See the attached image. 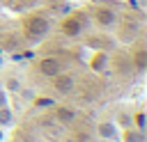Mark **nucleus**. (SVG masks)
Masks as SVG:
<instances>
[{"instance_id": "obj_1", "label": "nucleus", "mask_w": 147, "mask_h": 142, "mask_svg": "<svg viewBox=\"0 0 147 142\" xmlns=\"http://www.w3.org/2000/svg\"><path fill=\"white\" fill-rule=\"evenodd\" d=\"M48 30H51V23H48V18L41 16V14L30 16V18L25 21V37H28L30 41H39V39H44V37L48 34Z\"/></svg>"}, {"instance_id": "obj_2", "label": "nucleus", "mask_w": 147, "mask_h": 142, "mask_svg": "<svg viewBox=\"0 0 147 142\" xmlns=\"http://www.w3.org/2000/svg\"><path fill=\"white\" fill-rule=\"evenodd\" d=\"M140 34V23L138 21H124L119 27H117V41L119 44H133Z\"/></svg>"}, {"instance_id": "obj_3", "label": "nucleus", "mask_w": 147, "mask_h": 142, "mask_svg": "<svg viewBox=\"0 0 147 142\" xmlns=\"http://www.w3.org/2000/svg\"><path fill=\"white\" fill-rule=\"evenodd\" d=\"M94 23L99 27H113L117 23V14L110 7H96L94 9Z\"/></svg>"}, {"instance_id": "obj_4", "label": "nucleus", "mask_w": 147, "mask_h": 142, "mask_svg": "<svg viewBox=\"0 0 147 142\" xmlns=\"http://www.w3.org/2000/svg\"><path fill=\"white\" fill-rule=\"evenodd\" d=\"M74 85H76V80H74V76L71 73H55L53 76V89L57 92V94H71L74 92Z\"/></svg>"}, {"instance_id": "obj_5", "label": "nucleus", "mask_w": 147, "mask_h": 142, "mask_svg": "<svg viewBox=\"0 0 147 142\" xmlns=\"http://www.w3.org/2000/svg\"><path fill=\"white\" fill-rule=\"evenodd\" d=\"M96 133H99V137L106 140V142H117V140H119V126H117L115 121H101V124L96 126Z\"/></svg>"}, {"instance_id": "obj_6", "label": "nucleus", "mask_w": 147, "mask_h": 142, "mask_svg": "<svg viewBox=\"0 0 147 142\" xmlns=\"http://www.w3.org/2000/svg\"><path fill=\"white\" fill-rule=\"evenodd\" d=\"M37 69H39V73H41V76L53 78L55 73H60V71H62V64H60V60H55V57H41V60H39V64H37Z\"/></svg>"}, {"instance_id": "obj_7", "label": "nucleus", "mask_w": 147, "mask_h": 142, "mask_svg": "<svg viewBox=\"0 0 147 142\" xmlns=\"http://www.w3.org/2000/svg\"><path fill=\"white\" fill-rule=\"evenodd\" d=\"M62 32H64L67 37H78V34L83 32L80 18H78V16H67V18L62 21Z\"/></svg>"}, {"instance_id": "obj_8", "label": "nucleus", "mask_w": 147, "mask_h": 142, "mask_svg": "<svg viewBox=\"0 0 147 142\" xmlns=\"http://www.w3.org/2000/svg\"><path fill=\"white\" fill-rule=\"evenodd\" d=\"M74 119H76L74 108H69V105H57L55 108V121L60 126H69V124H74Z\"/></svg>"}, {"instance_id": "obj_9", "label": "nucleus", "mask_w": 147, "mask_h": 142, "mask_svg": "<svg viewBox=\"0 0 147 142\" xmlns=\"http://www.w3.org/2000/svg\"><path fill=\"white\" fill-rule=\"evenodd\" d=\"M131 66H133L138 73H142V71L147 69V50H145V48H138V50L133 53V62H131Z\"/></svg>"}, {"instance_id": "obj_10", "label": "nucleus", "mask_w": 147, "mask_h": 142, "mask_svg": "<svg viewBox=\"0 0 147 142\" xmlns=\"http://www.w3.org/2000/svg\"><path fill=\"white\" fill-rule=\"evenodd\" d=\"M110 64H113V71H117V73H129V69H131V60L124 55H115L110 60Z\"/></svg>"}, {"instance_id": "obj_11", "label": "nucleus", "mask_w": 147, "mask_h": 142, "mask_svg": "<svg viewBox=\"0 0 147 142\" xmlns=\"http://www.w3.org/2000/svg\"><path fill=\"white\" fill-rule=\"evenodd\" d=\"M119 140L122 142H142L145 137H142V131L140 128H124V133H119Z\"/></svg>"}, {"instance_id": "obj_12", "label": "nucleus", "mask_w": 147, "mask_h": 142, "mask_svg": "<svg viewBox=\"0 0 147 142\" xmlns=\"http://www.w3.org/2000/svg\"><path fill=\"white\" fill-rule=\"evenodd\" d=\"M14 124V112H11V108L5 103V105H0V126L2 128H9Z\"/></svg>"}, {"instance_id": "obj_13", "label": "nucleus", "mask_w": 147, "mask_h": 142, "mask_svg": "<svg viewBox=\"0 0 147 142\" xmlns=\"http://www.w3.org/2000/svg\"><path fill=\"white\" fill-rule=\"evenodd\" d=\"M106 62H108V55H106L103 50H96L90 64H92V69H94V71H101V69L106 66Z\"/></svg>"}, {"instance_id": "obj_14", "label": "nucleus", "mask_w": 147, "mask_h": 142, "mask_svg": "<svg viewBox=\"0 0 147 142\" xmlns=\"http://www.w3.org/2000/svg\"><path fill=\"white\" fill-rule=\"evenodd\" d=\"M5 89H7V92H11V94L21 92V80H18V78H14V76H9V78L5 80Z\"/></svg>"}, {"instance_id": "obj_15", "label": "nucleus", "mask_w": 147, "mask_h": 142, "mask_svg": "<svg viewBox=\"0 0 147 142\" xmlns=\"http://www.w3.org/2000/svg\"><path fill=\"white\" fill-rule=\"evenodd\" d=\"M87 46H92V48H106V46H108V39H103V37H92V39H87Z\"/></svg>"}, {"instance_id": "obj_16", "label": "nucleus", "mask_w": 147, "mask_h": 142, "mask_svg": "<svg viewBox=\"0 0 147 142\" xmlns=\"http://www.w3.org/2000/svg\"><path fill=\"white\" fill-rule=\"evenodd\" d=\"M115 124H117V126H119V124H122V128H129V126H131V117H129V115H124V112H122V115H119V117H117V121H115Z\"/></svg>"}, {"instance_id": "obj_17", "label": "nucleus", "mask_w": 147, "mask_h": 142, "mask_svg": "<svg viewBox=\"0 0 147 142\" xmlns=\"http://www.w3.org/2000/svg\"><path fill=\"white\" fill-rule=\"evenodd\" d=\"M5 103H7V94H5V92H0V105H5Z\"/></svg>"}, {"instance_id": "obj_18", "label": "nucleus", "mask_w": 147, "mask_h": 142, "mask_svg": "<svg viewBox=\"0 0 147 142\" xmlns=\"http://www.w3.org/2000/svg\"><path fill=\"white\" fill-rule=\"evenodd\" d=\"M0 66H2V55H0Z\"/></svg>"}]
</instances>
